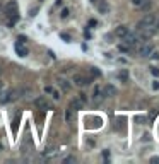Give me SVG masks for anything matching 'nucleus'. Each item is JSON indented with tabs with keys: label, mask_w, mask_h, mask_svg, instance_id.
<instances>
[{
	"label": "nucleus",
	"mask_w": 159,
	"mask_h": 164,
	"mask_svg": "<svg viewBox=\"0 0 159 164\" xmlns=\"http://www.w3.org/2000/svg\"><path fill=\"white\" fill-rule=\"evenodd\" d=\"M69 15H70V11H69V9H63L62 14H60V17H62V19H67Z\"/></svg>",
	"instance_id": "obj_18"
},
{
	"label": "nucleus",
	"mask_w": 159,
	"mask_h": 164,
	"mask_svg": "<svg viewBox=\"0 0 159 164\" xmlns=\"http://www.w3.org/2000/svg\"><path fill=\"white\" fill-rule=\"evenodd\" d=\"M156 24V15L154 14H145L142 17V21L137 24V29H142V27H154Z\"/></svg>",
	"instance_id": "obj_2"
},
{
	"label": "nucleus",
	"mask_w": 159,
	"mask_h": 164,
	"mask_svg": "<svg viewBox=\"0 0 159 164\" xmlns=\"http://www.w3.org/2000/svg\"><path fill=\"white\" fill-rule=\"evenodd\" d=\"M103 94H104V98H113V96H116V87L115 86H111V84L104 86Z\"/></svg>",
	"instance_id": "obj_8"
},
{
	"label": "nucleus",
	"mask_w": 159,
	"mask_h": 164,
	"mask_svg": "<svg viewBox=\"0 0 159 164\" xmlns=\"http://www.w3.org/2000/svg\"><path fill=\"white\" fill-rule=\"evenodd\" d=\"M130 2H132V5H135V7H140L144 0H130Z\"/></svg>",
	"instance_id": "obj_20"
},
{
	"label": "nucleus",
	"mask_w": 159,
	"mask_h": 164,
	"mask_svg": "<svg viewBox=\"0 0 159 164\" xmlns=\"http://www.w3.org/2000/svg\"><path fill=\"white\" fill-rule=\"evenodd\" d=\"M149 57H151L152 60H159V53H157V51H152V53L149 55Z\"/></svg>",
	"instance_id": "obj_22"
},
{
	"label": "nucleus",
	"mask_w": 159,
	"mask_h": 164,
	"mask_svg": "<svg viewBox=\"0 0 159 164\" xmlns=\"http://www.w3.org/2000/svg\"><path fill=\"white\" fill-rule=\"evenodd\" d=\"M0 9H2V7H0Z\"/></svg>",
	"instance_id": "obj_34"
},
{
	"label": "nucleus",
	"mask_w": 159,
	"mask_h": 164,
	"mask_svg": "<svg viewBox=\"0 0 159 164\" xmlns=\"http://www.w3.org/2000/svg\"><path fill=\"white\" fill-rule=\"evenodd\" d=\"M127 33H128V27L127 26H118L115 29V36H118V38H123Z\"/></svg>",
	"instance_id": "obj_11"
},
{
	"label": "nucleus",
	"mask_w": 159,
	"mask_h": 164,
	"mask_svg": "<svg viewBox=\"0 0 159 164\" xmlns=\"http://www.w3.org/2000/svg\"><path fill=\"white\" fill-rule=\"evenodd\" d=\"M152 87H154V89H159V82H157V80H154V84H152Z\"/></svg>",
	"instance_id": "obj_29"
},
{
	"label": "nucleus",
	"mask_w": 159,
	"mask_h": 164,
	"mask_svg": "<svg viewBox=\"0 0 159 164\" xmlns=\"http://www.w3.org/2000/svg\"><path fill=\"white\" fill-rule=\"evenodd\" d=\"M151 74H152V75H156V77H159V69H157V67H151Z\"/></svg>",
	"instance_id": "obj_19"
},
{
	"label": "nucleus",
	"mask_w": 159,
	"mask_h": 164,
	"mask_svg": "<svg viewBox=\"0 0 159 164\" xmlns=\"http://www.w3.org/2000/svg\"><path fill=\"white\" fill-rule=\"evenodd\" d=\"M14 12H17V4L12 0V2H9V4L5 5V14L10 15V14H14Z\"/></svg>",
	"instance_id": "obj_9"
},
{
	"label": "nucleus",
	"mask_w": 159,
	"mask_h": 164,
	"mask_svg": "<svg viewBox=\"0 0 159 164\" xmlns=\"http://www.w3.org/2000/svg\"><path fill=\"white\" fill-rule=\"evenodd\" d=\"M0 91H4V82L0 80Z\"/></svg>",
	"instance_id": "obj_31"
},
{
	"label": "nucleus",
	"mask_w": 159,
	"mask_h": 164,
	"mask_svg": "<svg viewBox=\"0 0 159 164\" xmlns=\"http://www.w3.org/2000/svg\"><path fill=\"white\" fill-rule=\"evenodd\" d=\"M93 4L96 5V9L101 14H108V12H110V5H108L104 0H93Z\"/></svg>",
	"instance_id": "obj_5"
},
{
	"label": "nucleus",
	"mask_w": 159,
	"mask_h": 164,
	"mask_svg": "<svg viewBox=\"0 0 159 164\" xmlns=\"http://www.w3.org/2000/svg\"><path fill=\"white\" fill-rule=\"evenodd\" d=\"M63 162H75V157L74 156H69V157H65V159H63Z\"/></svg>",
	"instance_id": "obj_21"
},
{
	"label": "nucleus",
	"mask_w": 159,
	"mask_h": 164,
	"mask_svg": "<svg viewBox=\"0 0 159 164\" xmlns=\"http://www.w3.org/2000/svg\"><path fill=\"white\" fill-rule=\"evenodd\" d=\"M154 26H156V27H157V29H159V19H157V21H156V24H154Z\"/></svg>",
	"instance_id": "obj_32"
},
{
	"label": "nucleus",
	"mask_w": 159,
	"mask_h": 164,
	"mask_svg": "<svg viewBox=\"0 0 159 164\" xmlns=\"http://www.w3.org/2000/svg\"><path fill=\"white\" fill-rule=\"evenodd\" d=\"M151 5H152V2H151V0H144L140 7L144 9V11H149V9H151Z\"/></svg>",
	"instance_id": "obj_16"
},
{
	"label": "nucleus",
	"mask_w": 159,
	"mask_h": 164,
	"mask_svg": "<svg viewBox=\"0 0 159 164\" xmlns=\"http://www.w3.org/2000/svg\"><path fill=\"white\" fill-rule=\"evenodd\" d=\"M52 96H53L55 101H58V99H60V92H56V91H52Z\"/></svg>",
	"instance_id": "obj_26"
},
{
	"label": "nucleus",
	"mask_w": 159,
	"mask_h": 164,
	"mask_svg": "<svg viewBox=\"0 0 159 164\" xmlns=\"http://www.w3.org/2000/svg\"><path fill=\"white\" fill-rule=\"evenodd\" d=\"M82 106H84V103L81 101V99H74V101H72V104H70V108H74V109H82Z\"/></svg>",
	"instance_id": "obj_15"
},
{
	"label": "nucleus",
	"mask_w": 159,
	"mask_h": 164,
	"mask_svg": "<svg viewBox=\"0 0 159 164\" xmlns=\"http://www.w3.org/2000/svg\"><path fill=\"white\" fill-rule=\"evenodd\" d=\"M60 36H62V38H63V40H67V41L70 40V36H69V34H65V33H62V34H60Z\"/></svg>",
	"instance_id": "obj_28"
},
{
	"label": "nucleus",
	"mask_w": 159,
	"mask_h": 164,
	"mask_svg": "<svg viewBox=\"0 0 159 164\" xmlns=\"http://www.w3.org/2000/svg\"><path fill=\"white\" fill-rule=\"evenodd\" d=\"M52 91H53L52 86H46V87H44V92H46V94H52Z\"/></svg>",
	"instance_id": "obj_27"
},
{
	"label": "nucleus",
	"mask_w": 159,
	"mask_h": 164,
	"mask_svg": "<svg viewBox=\"0 0 159 164\" xmlns=\"http://www.w3.org/2000/svg\"><path fill=\"white\" fill-rule=\"evenodd\" d=\"M79 99H81V101L84 103V104L87 103V98H86V94H84V92H81V94H79Z\"/></svg>",
	"instance_id": "obj_23"
},
{
	"label": "nucleus",
	"mask_w": 159,
	"mask_h": 164,
	"mask_svg": "<svg viewBox=\"0 0 159 164\" xmlns=\"http://www.w3.org/2000/svg\"><path fill=\"white\" fill-rule=\"evenodd\" d=\"M2 72H4V70H2V67H0V75H2Z\"/></svg>",
	"instance_id": "obj_33"
},
{
	"label": "nucleus",
	"mask_w": 159,
	"mask_h": 164,
	"mask_svg": "<svg viewBox=\"0 0 159 164\" xmlns=\"http://www.w3.org/2000/svg\"><path fill=\"white\" fill-rule=\"evenodd\" d=\"M15 51L19 53V57H27V55H29V50H27V48H24L21 43L15 44Z\"/></svg>",
	"instance_id": "obj_10"
},
{
	"label": "nucleus",
	"mask_w": 159,
	"mask_h": 164,
	"mask_svg": "<svg viewBox=\"0 0 159 164\" xmlns=\"http://www.w3.org/2000/svg\"><path fill=\"white\" fill-rule=\"evenodd\" d=\"M103 99H104L103 91H101L99 86H96V87H94V92H93V101H94V104H99V103L103 101Z\"/></svg>",
	"instance_id": "obj_6"
},
{
	"label": "nucleus",
	"mask_w": 159,
	"mask_h": 164,
	"mask_svg": "<svg viewBox=\"0 0 159 164\" xmlns=\"http://www.w3.org/2000/svg\"><path fill=\"white\" fill-rule=\"evenodd\" d=\"M72 82H74L75 86H79V87H84V86L91 84V79H87V77L81 75V74H75V75L72 77Z\"/></svg>",
	"instance_id": "obj_3"
},
{
	"label": "nucleus",
	"mask_w": 159,
	"mask_h": 164,
	"mask_svg": "<svg viewBox=\"0 0 159 164\" xmlns=\"http://www.w3.org/2000/svg\"><path fill=\"white\" fill-rule=\"evenodd\" d=\"M118 77H120L122 80H127V77H128V75H127V72L123 70V72H120V74H118Z\"/></svg>",
	"instance_id": "obj_25"
},
{
	"label": "nucleus",
	"mask_w": 159,
	"mask_h": 164,
	"mask_svg": "<svg viewBox=\"0 0 159 164\" xmlns=\"http://www.w3.org/2000/svg\"><path fill=\"white\" fill-rule=\"evenodd\" d=\"M58 84H60V87H62V91H65V92H69L70 91V82H69V80H65V79H60L58 80Z\"/></svg>",
	"instance_id": "obj_12"
},
{
	"label": "nucleus",
	"mask_w": 159,
	"mask_h": 164,
	"mask_svg": "<svg viewBox=\"0 0 159 164\" xmlns=\"http://www.w3.org/2000/svg\"><path fill=\"white\" fill-rule=\"evenodd\" d=\"M34 106H38L40 109H48L50 108V103L46 101V98H41V96H40V98L34 99Z\"/></svg>",
	"instance_id": "obj_7"
},
{
	"label": "nucleus",
	"mask_w": 159,
	"mask_h": 164,
	"mask_svg": "<svg viewBox=\"0 0 159 164\" xmlns=\"http://www.w3.org/2000/svg\"><path fill=\"white\" fill-rule=\"evenodd\" d=\"M151 161H152V162H159V157L154 156V157H151Z\"/></svg>",
	"instance_id": "obj_30"
},
{
	"label": "nucleus",
	"mask_w": 159,
	"mask_h": 164,
	"mask_svg": "<svg viewBox=\"0 0 159 164\" xmlns=\"http://www.w3.org/2000/svg\"><path fill=\"white\" fill-rule=\"evenodd\" d=\"M137 48H139V55H140V57H149V55L154 51V46H152L151 43H144L142 46L139 44Z\"/></svg>",
	"instance_id": "obj_4"
},
{
	"label": "nucleus",
	"mask_w": 159,
	"mask_h": 164,
	"mask_svg": "<svg viewBox=\"0 0 159 164\" xmlns=\"http://www.w3.org/2000/svg\"><path fill=\"white\" fill-rule=\"evenodd\" d=\"M118 50L123 51V53H127V51H130V46H128V44H125V43H122V44H118Z\"/></svg>",
	"instance_id": "obj_17"
},
{
	"label": "nucleus",
	"mask_w": 159,
	"mask_h": 164,
	"mask_svg": "<svg viewBox=\"0 0 159 164\" xmlns=\"http://www.w3.org/2000/svg\"><path fill=\"white\" fill-rule=\"evenodd\" d=\"M123 43L128 44L130 48H137L139 44L142 43V41H140V38H139V34H137V33H133V34L127 33L125 36H123Z\"/></svg>",
	"instance_id": "obj_1"
},
{
	"label": "nucleus",
	"mask_w": 159,
	"mask_h": 164,
	"mask_svg": "<svg viewBox=\"0 0 159 164\" xmlns=\"http://www.w3.org/2000/svg\"><path fill=\"white\" fill-rule=\"evenodd\" d=\"M65 120L67 123H74V108H69L65 111Z\"/></svg>",
	"instance_id": "obj_13"
},
{
	"label": "nucleus",
	"mask_w": 159,
	"mask_h": 164,
	"mask_svg": "<svg viewBox=\"0 0 159 164\" xmlns=\"http://www.w3.org/2000/svg\"><path fill=\"white\" fill-rule=\"evenodd\" d=\"M91 74H93L94 77H99V75H101V72H99L98 69H91Z\"/></svg>",
	"instance_id": "obj_24"
},
{
	"label": "nucleus",
	"mask_w": 159,
	"mask_h": 164,
	"mask_svg": "<svg viewBox=\"0 0 159 164\" xmlns=\"http://www.w3.org/2000/svg\"><path fill=\"white\" fill-rule=\"evenodd\" d=\"M10 101V92H2L0 91V103H2V104H5V103H9Z\"/></svg>",
	"instance_id": "obj_14"
}]
</instances>
